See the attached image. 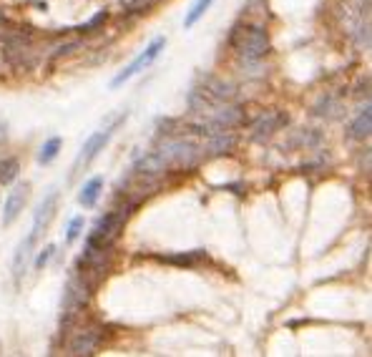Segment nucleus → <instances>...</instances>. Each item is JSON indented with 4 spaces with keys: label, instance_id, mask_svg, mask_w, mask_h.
<instances>
[{
    "label": "nucleus",
    "instance_id": "16",
    "mask_svg": "<svg viewBox=\"0 0 372 357\" xmlns=\"http://www.w3.org/2000/svg\"><path fill=\"white\" fill-rule=\"evenodd\" d=\"M61 146H63V141H61V136H51V139L45 141L43 146H41V151H38V161L41 164H51L56 156H58V151H61Z\"/></svg>",
    "mask_w": 372,
    "mask_h": 357
},
{
    "label": "nucleus",
    "instance_id": "14",
    "mask_svg": "<svg viewBox=\"0 0 372 357\" xmlns=\"http://www.w3.org/2000/svg\"><path fill=\"white\" fill-rule=\"evenodd\" d=\"M204 91L212 96V98H217V101H232V96H234V86H229V83L217 80V78H206Z\"/></svg>",
    "mask_w": 372,
    "mask_h": 357
},
{
    "label": "nucleus",
    "instance_id": "1",
    "mask_svg": "<svg viewBox=\"0 0 372 357\" xmlns=\"http://www.w3.org/2000/svg\"><path fill=\"white\" fill-rule=\"evenodd\" d=\"M229 45L239 53L244 61H259L270 53V36L262 25H237L229 36Z\"/></svg>",
    "mask_w": 372,
    "mask_h": 357
},
{
    "label": "nucleus",
    "instance_id": "7",
    "mask_svg": "<svg viewBox=\"0 0 372 357\" xmlns=\"http://www.w3.org/2000/svg\"><path fill=\"white\" fill-rule=\"evenodd\" d=\"M28 194H30V184H18V186L8 194L6 204H3V226H10L15 219L21 217L23 206L28 202Z\"/></svg>",
    "mask_w": 372,
    "mask_h": 357
},
{
    "label": "nucleus",
    "instance_id": "21",
    "mask_svg": "<svg viewBox=\"0 0 372 357\" xmlns=\"http://www.w3.org/2000/svg\"><path fill=\"white\" fill-rule=\"evenodd\" d=\"M106 18H109V13H106V10H101V13H96L94 18H91V21H88L86 25H83V28H78V30H83V33H94L101 23H106Z\"/></svg>",
    "mask_w": 372,
    "mask_h": 357
},
{
    "label": "nucleus",
    "instance_id": "18",
    "mask_svg": "<svg viewBox=\"0 0 372 357\" xmlns=\"http://www.w3.org/2000/svg\"><path fill=\"white\" fill-rule=\"evenodd\" d=\"M204 252L201 249H197V252H189V255H171V257H161L164 262H171V264H182V267H194L197 262H201L204 259Z\"/></svg>",
    "mask_w": 372,
    "mask_h": 357
},
{
    "label": "nucleus",
    "instance_id": "17",
    "mask_svg": "<svg viewBox=\"0 0 372 357\" xmlns=\"http://www.w3.org/2000/svg\"><path fill=\"white\" fill-rule=\"evenodd\" d=\"M212 3H214V0H197V3L191 6L189 13H186V18H184V28H186V30L194 28V25L199 23V18H201L209 8H212Z\"/></svg>",
    "mask_w": 372,
    "mask_h": 357
},
{
    "label": "nucleus",
    "instance_id": "6",
    "mask_svg": "<svg viewBox=\"0 0 372 357\" xmlns=\"http://www.w3.org/2000/svg\"><path fill=\"white\" fill-rule=\"evenodd\" d=\"M103 335L98 327H83L78 329L71 343H68V355H94L96 347L101 345Z\"/></svg>",
    "mask_w": 372,
    "mask_h": 357
},
{
    "label": "nucleus",
    "instance_id": "3",
    "mask_svg": "<svg viewBox=\"0 0 372 357\" xmlns=\"http://www.w3.org/2000/svg\"><path fill=\"white\" fill-rule=\"evenodd\" d=\"M124 118L126 116L113 118V121H111L106 129H101V131H96V133H91V136H88V141L83 144V149H80V153L76 156V161H74V174H78L80 169H86L88 164H91V161H94L96 156L103 151V146L109 144V139L113 136V133H116L118 126L124 124Z\"/></svg>",
    "mask_w": 372,
    "mask_h": 357
},
{
    "label": "nucleus",
    "instance_id": "10",
    "mask_svg": "<svg viewBox=\"0 0 372 357\" xmlns=\"http://www.w3.org/2000/svg\"><path fill=\"white\" fill-rule=\"evenodd\" d=\"M287 124V116H282L279 111H270L267 116H262L259 121L254 124V139L262 141V139H270L272 133L277 131L279 126Z\"/></svg>",
    "mask_w": 372,
    "mask_h": 357
},
{
    "label": "nucleus",
    "instance_id": "11",
    "mask_svg": "<svg viewBox=\"0 0 372 357\" xmlns=\"http://www.w3.org/2000/svg\"><path fill=\"white\" fill-rule=\"evenodd\" d=\"M33 244H36V239L33 237H25V239L18 244V249H15V257H13V279L15 282H21V277L25 274V267H28V259H30V252H33Z\"/></svg>",
    "mask_w": 372,
    "mask_h": 357
},
{
    "label": "nucleus",
    "instance_id": "5",
    "mask_svg": "<svg viewBox=\"0 0 372 357\" xmlns=\"http://www.w3.org/2000/svg\"><path fill=\"white\" fill-rule=\"evenodd\" d=\"M126 214H129L126 209H116V212L103 214V217L96 221L94 232L88 234V239H94L96 244H101V247H111V244L118 239L121 229H124Z\"/></svg>",
    "mask_w": 372,
    "mask_h": 357
},
{
    "label": "nucleus",
    "instance_id": "8",
    "mask_svg": "<svg viewBox=\"0 0 372 357\" xmlns=\"http://www.w3.org/2000/svg\"><path fill=\"white\" fill-rule=\"evenodd\" d=\"M56 206H58V194H56V191H51V194L38 204L36 214H33V229H30V237H33V239H38V237L48 229L51 219L56 217Z\"/></svg>",
    "mask_w": 372,
    "mask_h": 357
},
{
    "label": "nucleus",
    "instance_id": "20",
    "mask_svg": "<svg viewBox=\"0 0 372 357\" xmlns=\"http://www.w3.org/2000/svg\"><path fill=\"white\" fill-rule=\"evenodd\" d=\"M53 255H56V247H53V244H48V247H45L43 252L36 257V270H45V267H48V262L53 259Z\"/></svg>",
    "mask_w": 372,
    "mask_h": 357
},
{
    "label": "nucleus",
    "instance_id": "4",
    "mask_svg": "<svg viewBox=\"0 0 372 357\" xmlns=\"http://www.w3.org/2000/svg\"><path fill=\"white\" fill-rule=\"evenodd\" d=\"M164 45H166V38H164V36L153 38L151 43H149L146 48H144V51H141L139 56H136V58H133L131 63H129V66L124 68V71L116 73V78L111 80V88H121V86L126 83V80H131L133 76H136V73H141L144 68L151 66L153 61L159 58V53L164 51Z\"/></svg>",
    "mask_w": 372,
    "mask_h": 357
},
{
    "label": "nucleus",
    "instance_id": "2",
    "mask_svg": "<svg viewBox=\"0 0 372 357\" xmlns=\"http://www.w3.org/2000/svg\"><path fill=\"white\" fill-rule=\"evenodd\" d=\"M201 153H204L201 146H197L189 139H174V141H168V144H164L161 149H156V156L161 159L164 169H171V166L189 169L197 164Z\"/></svg>",
    "mask_w": 372,
    "mask_h": 357
},
{
    "label": "nucleus",
    "instance_id": "13",
    "mask_svg": "<svg viewBox=\"0 0 372 357\" xmlns=\"http://www.w3.org/2000/svg\"><path fill=\"white\" fill-rule=\"evenodd\" d=\"M370 129H372V111L370 106H365V111L355 118V124H352L350 129V136L355 141H365L367 136H370Z\"/></svg>",
    "mask_w": 372,
    "mask_h": 357
},
{
    "label": "nucleus",
    "instance_id": "19",
    "mask_svg": "<svg viewBox=\"0 0 372 357\" xmlns=\"http://www.w3.org/2000/svg\"><path fill=\"white\" fill-rule=\"evenodd\" d=\"M80 232H83V217H74L71 221H68V229H66V241H68V244L78 239Z\"/></svg>",
    "mask_w": 372,
    "mask_h": 357
},
{
    "label": "nucleus",
    "instance_id": "15",
    "mask_svg": "<svg viewBox=\"0 0 372 357\" xmlns=\"http://www.w3.org/2000/svg\"><path fill=\"white\" fill-rule=\"evenodd\" d=\"M21 174V161L15 159V156H8V159L0 161V184L8 186V184H13Z\"/></svg>",
    "mask_w": 372,
    "mask_h": 357
},
{
    "label": "nucleus",
    "instance_id": "12",
    "mask_svg": "<svg viewBox=\"0 0 372 357\" xmlns=\"http://www.w3.org/2000/svg\"><path fill=\"white\" fill-rule=\"evenodd\" d=\"M103 191V176H94V179H88L83 186H80L78 191V204L86 206V209H91V206H96V202H98V197H101Z\"/></svg>",
    "mask_w": 372,
    "mask_h": 357
},
{
    "label": "nucleus",
    "instance_id": "9",
    "mask_svg": "<svg viewBox=\"0 0 372 357\" xmlns=\"http://www.w3.org/2000/svg\"><path fill=\"white\" fill-rule=\"evenodd\" d=\"M234 146H237V136L229 133L226 129H221V131L217 133H209V141H206V146L201 151H206L209 156H221V153L232 151Z\"/></svg>",
    "mask_w": 372,
    "mask_h": 357
}]
</instances>
